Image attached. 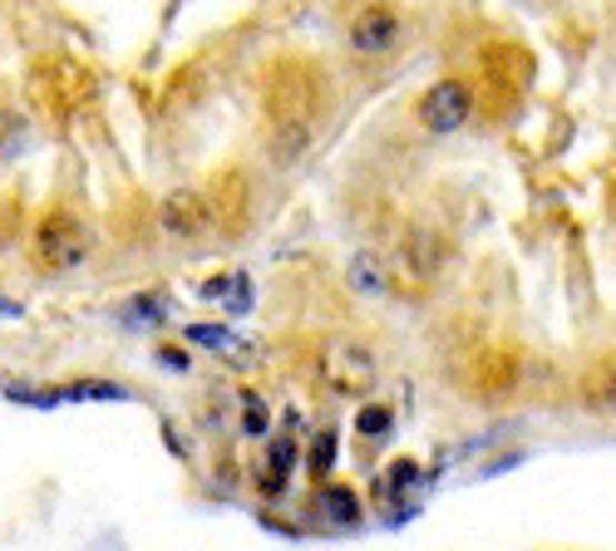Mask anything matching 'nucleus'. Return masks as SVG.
<instances>
[{
  "mask_svg": "<svg viewBox=\"0 0 616 551\" xmlns=\"http://www.w3.org/2000/svg\"><path fill=\"white\" fill-rule=\"evenodd\" d=\"M321 374H326V384L336 389V394H346V399H360V394H370V384H375V354L365 350V344H350V340H336L326 350V364H321Z\"/></svg>",
  "mask_w": 616,
  "mask_h": 551,
  "instance_id": "20e7f679",
  "label": "nucleus"
},
{
  "mask_svg": "<svg viewBox=\"0 0 616 551\" xmlns=\"http://www.w3.org/2000/svg\"><path fill=\"white\" fill-rule=\"evenodd\" d=\"M409 482H419V463H409V458H399V463L390 468V482H385V488H390V492H405Z\"/></svg>",
  "mask_w": 616,
  "mask_h": 551,
  "instance_id": "f3484780",
  "label": "nucleus"
},
{
  "mask_svg": "<svg viewBox=\"0 0 616 551\" xmlns=\"http://www.w3.org/2000/svg\"><path fill=\"white\" fill-rule=\"evenodd\" d=\"M291 468H296V439H291V433H287V439H271V453H267V478H261V492H271V498H277V492L287 488Z\"/></svg>",
  "mask_w": 616,
  "mask_h": 551,
  "instance_id": "0eeeda50",
  "label": "nucleus"
},
{
  "mask_svg": "<svg viewBox=\"0 0 616 551\" xmlns=\"http://www.w3.org/2000/svg\"><path fill=\"white\" fill-rule=\"evenodd\" d=\"M158 364H168V370H188V354H182V350H158Z\"/></svg>",
  "mask_w": 616,
  "mask_h": 551,
  "instance_id": "aec40b11",
  "label": "nucleus"
},
{
  "mask_svg": "<svg viewBox=\"0 0 616 551\" xmlns=\"http://www.w3.org/2000/svg\"><path fill=\"white\" fill-rule=\"evenodd\" d=\"M390 409H380V404H365L360 413H356V429L365 433V439H385V433H390Z\"/></svg>",
  "mask_w": 616,
  "mask_h": 551,
  "instance_id": "ddd939ff",
  "label": "nucleus"
},
{
  "mask_svg": "<svg viewBox=\"0 0 616 551\" xmlns=\"http://www.w3.org/2000/svg\"><path fill=\"white\" fill-rule=\"evenodd\" d=\"M316 99H321V94H316L311 74H306L301 64L277 69V79H271V89H267V103H271L277 129H306L311 113H316Z\"/></svg>",
  "mask_w": 616,
  "mask_h": 551,
  "instance_id": "f03ea898",
  "label": "nucleus"
},
{
  "mask_svg": "<svg viewBox=\"0 0 616 551\" xmlns=\"http://www.w3.org/2000/svg\"><path fill=\"white\" fill-rule=\"evenodd\" d=\"M321 508L330 512V522H360V498L350 488H326L321 492Z\"/></svg>",
  "mask_w": 616,
  "mask_h": 551,
  "instance_id": "6e6552de",
  "label": "nucleus"
},
{
  "mask_svg": "<svg viewBox=\"0 0 616 551\" xmlns=\"http://www.w3.org/2000/svg\"><path fill=\"white\" fill-rule=\"evenodd\" d=\"M592 404L616 409V370H607V374H597V379H592Z\"/></svg>",
  "mask_w": 616,
  "mask_h": 551,
  "instance_id": "dca6fc26",
  "label": "nucleus"
},
{
  "mask_svg": "<svg viewBox=\"0 0 616 551\" xmlns=\"http://www.w3.org/2000/svg\"><path fill=\"white\" fill-rule=\"evenodd\" d=\"M0 315H20V305H16V301H6V295H0Z\"/></svg>",
  "mask_w": 616,
  "mask_h": 551,
  "instance_id": "412c9836",
  "label": "nucleus"
},
{
  "mask_svg": "<svg viewBox=\"0 0 616 551\" xmlns=\"http://www.w3.org/2000/svg\"><path fill=\"white\" fill-rule=\"evenodd\" d=\"M188 340L192 344H212V350H232V354H242V344L232 340V330H222V325H188Z\"/></svg>",
  "mask_w": 616,
  "mask_h": 551,
  "instance_id": "f8f14e48",
  "label": "nucleus"
},
{
  "mask_svg": "<svg viewBox=\"0 0 616 551\" xmlns=\"http://www.w3.org/2000/svg\"><path fill=\"white\" fill-rule=\"evenodd\" d=\"M399 44V20L390 16V10H365V16H356V26H350V50L360 54H385Z\"/></svg>",
  "mask_w": 616,
  "mask_h": 551,
  "instance_id": "423d86ee",
  "label": "nucleus"
},
{
  "mask_svg": "<svg viewBox=\"0 0 616 551\" xmlns=\"http://www.w3.org/2000/svg\"><path fill=\"white\" fill-rule=\"evenodd\" d=\"M247 305H252V291H247V276H237V281H232V305H227V310H232V315H242Z\"/></svg>",
  "mask_w": 616,
  "mask_h": 551,
  "instance_id": "a211bd4d",
  "label": "nucleus"
},
{
  "mask_svg": "<svg viewBox=\"0 0 616 551\" xmlns=\"http://www.w3.org/2000/svg\"><path fill=\"white\" fill-rule=\"evenodd\" d=\"M267 404H261L257 394H247V404H242V429L252 433V439H261V433H267Z\"/></svg>",
  "mask_w": 616,
  "mask_h": 551,
  "instance_id": "4468645a",
  "label": "nucleus"
},
{
  "mask_svg": "<svg viewBox=\"0 0 616 551\" xmlns=\"http://www.w3.org/2000/svg\"><path fill=\"white\" fill-rule=\"evenodd\" d=\"M336 453H340L336 429L316 433V443H311V478H316V482H326V478H330V468H336Z\"/></svg>",
  "mask_w": 616,
  "mask_h": 551,
  "instance_id": "1a4fd4ad",
  "label": "nucleus"
},
{
  "mask_svg": "<svg viewBox=\"0 0 616 551\" xmlns=\"http://www.w3.org/2000/svg\"><path fill=\"white\" fill-rule=\"evenodd\" d=\"M232 281H237V276H218V281H208V285H202V295H208V301H218V295L232 291Z\"/></svg>",
  "mask_w": 616,
  "mask_h": 551,
  "instance_id": "6ab92c4d",
  "label": "nucleus"
},
{
  "mask_svg": "<svg viewBox=\"0 0 616 551\" xmlns=\"http://www.w3.org/2000/svg\"><path fill=\"white\" fill-rule=\"evenodd\" d=\"M350 285H356V291L380 295L385 291V267L375 257H356V261H350Z\"/></svg>",
  "mask_w": 616,
  "mask_h": 551,
  "instance_id": "9d476101",
  "label": "nucleus"
},
{
  "mask_svg": "<svg viewBox=\"0 0 616 551\" xmlns=\"http://www.w3.org/2000/svg\"><path fill=\"white\" fill-rule=\"evenodd\" d=\"M20 143H26V129H20V119H16V113H0V158L16 153Z\"/></svg>",
  "mask_w": 616,
  "mask_h": 551,
  "instance_id": "2eb2a0df",
  "label": "nucleus"
},
{
  "mask_svg": "<svg viewBox=\"0 0 616 551\" xmlns=\"http://www.w3.org/2000/svg\"><path fill=\"white\" fill-rule=\"evenodd\" d=\"M513 374H518V364L508 354H484V364H478V384L484 389H504L513 384Z\"/></svg>",
  "mask_w": 616,
  "mask_h": 551,
  "instance_id": "9b49d317",
  "label": "nucleus"
},
{
  "mask_svg": "<svg viewBox=\"0 0 616 551\" xmlns=\"http://www.w3.org/2000/svg\"><path fill=\"white\" fill-rule=\"evenodd\" d=\"M469 113H474V89L464 84V79H439V84H429L425 99H419V123H425L429 133L464 129Z\"/></svg>",
  "mask_w": 616,
  "mask_h": 551,
  "instance_id": "7ed1b4c3",
  "label": "nucleus"
},
{
  "mask_svg": "<svg viewBox=\"0 0 616 551\" xmlns=\"http://www.w3.org/2000/svg\"><path fill=\"white\" fill-rule=\"evenodd\" d=\"M89 247H95V237H89V227L79 222L70 212H50L40 222L36 232V257L44 271H70L79 261L89 257Z\"/></svg>",
  "mask_w": 616,
  "mask_h": 551,
  "instance_id": "f257e3e1",
  "label": "nucleus"
},
{
  "mask_svg": "<svg viewBox=\"0 0 616 551\" xmlns=\"http://www.w3.org/2000/svg\"><path fill=\"white\" fill-rule=\"evenodd\" d=\"M158 222H163V232H168V237H182V241H192V237L208 232V227H218V222H212V202H208V192H192V188L168 192L163 207H158Z\"/></svg>",
  "mask_w": 616,
  "mask_h": 551,
  "instance_id": "39448f33",
  "label": "nucleus"
}]
</instances>
